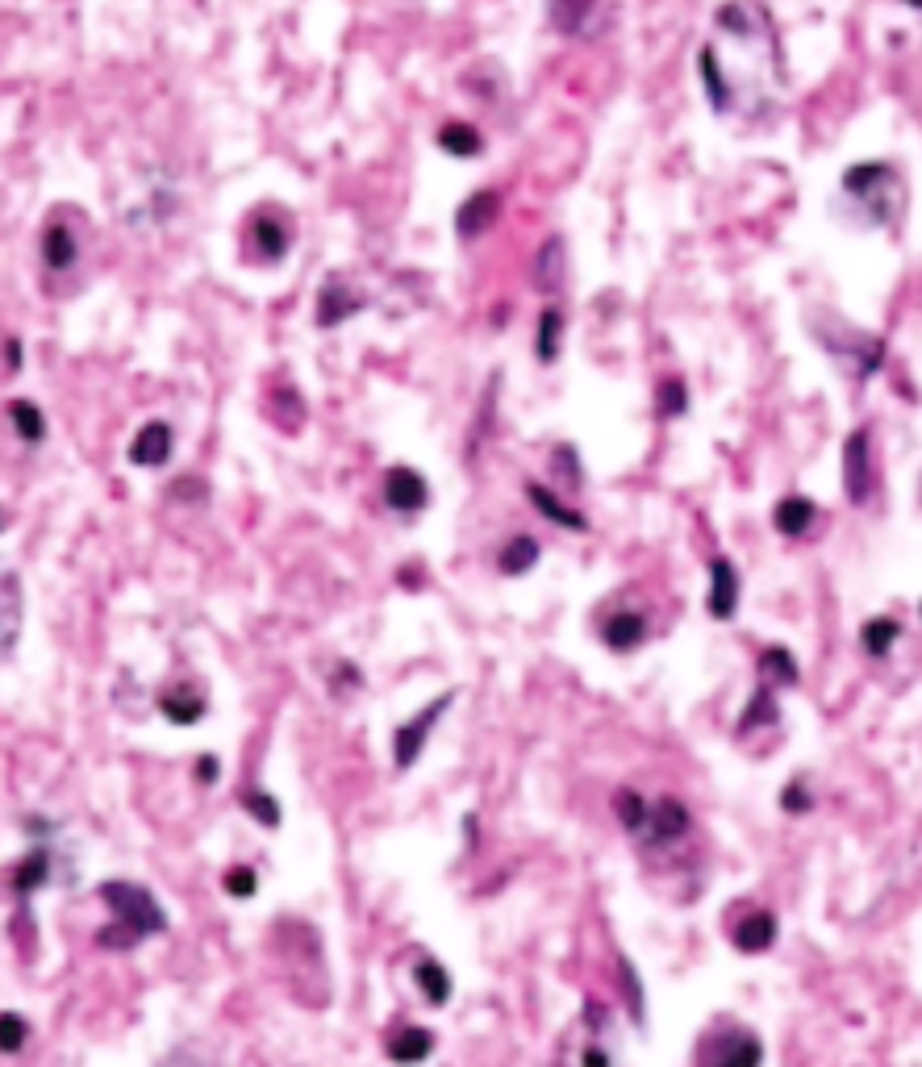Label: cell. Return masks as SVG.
<instances>
[{"instance_id": "obj_16", "label": "cell", "mask_w": 922, "mask_h": 1067, "mask_svg": "<svg viewBox=\"0 0 922 1067\" xmlns=\"http://www.w3.org/2000/svg\"><path fill=\"white\" fill-rule=\"evenodd\" d=\"M363 309V296L346 284L343 276H326L317 288V326H343L346 317H355Z\"/></svg>"}, {"instance_id": "obj_42", "label": "cell", "mask_w": 922, "mask_h": 1067, "mask_svg": "<svg viewBox=\"0 0 922 1067\" xmlns=\"http://www.w3.org/2000/svg\"><path fill=\"white\" fill-rule=\"evenodd\" d=\"M0 530H4V510H0Z\"/></svg>"}, {"instance_id": "obj_20", "label": "cell", "mask_w": 922, "mask_h": 1067, "mask_svg": "<svg viewBox=\"0 0 922 1067\" xmlns=\"http://www.w3.org/2000/svg\"><path fill=\"white\" fill-rule=\"evenodd\" d=\"M413 985H418V992H422V1001L434 1005V1009H443V1005L451 1001V992H455L451 971H447L434 955H418V964H413Z\"/></svg>"}, {"instance_id": "obj_31", "label": "cell", "mask_w": 922, "mask_h": 1067, "mask_svg": "<svg viewBox=\"0 0 922 1067\" xmlns=\"http://www.w3.org/2000/svg\"><path fill=\"white\" fill-rule=\"evenodd\" d=\"M898 639H902V625L893 622V618H873V622H864V630H860V646L873 659L890 655Z\"/></svg>"}, {"instance_id": "obj_29", "label": "cell", "mask_w": 922, "mask_h": 1067, "mask_svg": "<svg viewBox=\"0 0 922 1067\" xmlns=\"http://www.w3.org/2000/svg\"><path fill=\"white\" fill-rule=\"evenodd\" d=\"M563 350V313L551 305V309L539 313V329H534V355L539 363H556Z\"/></svg>"}, {"instance_id": "obj_39", "label": "cell", "mask_w": 922, "mask_h": 1067, "mask_svg": "<svg viewBox=\"0 0 922 1067\" xmlns=\"http://www.w3.org/2000/svg\"><path fill=\"white\" fill-rule=\"evenodd\" d=\"M551 467L556 472H568V488H580V463H577V451L572 446H556V460H551Z\"/></svg>"}, {"instance_id": "obj_14", "label": "cell", "mask_w": 922, "mask_h": 1067, "mask_svg": "<svg viewBox=\"0 0 922 1067\" xmlns=\"http://www.w3.org/2000/svg\"><path fill=\"white\" fill-rule=\"evenodd\" d=\"M739 567L730 563V559H714L709 563V596H706V609L714 622H730L735 613H739Z\"/></svg>"}, {"instance_id": "obj_34", "label": "cell", "mask_w": 922, "mask_h": 1067, "mask_svg": "<svg viewBox=\"0 0 922 1067\" xmlns=\"http://www.w3.org/2000/svg\"><path fill=\"white\" fill-rule=\"evenodd\" d=\"M659 417H685L689 409V393H685V379H659V393H656Z\"/></svg>"}, {"instance_id": "obj_40", "label": "cell", "mask_w": 922, "mask_h": 1067, "mask_svg": "<svg viewBox=\"0 0 922 1067\" xmlns=\"http://www.w3.org/2000/svg\"><path fill=\"white\" fill-rule=\"evenodd\" d=\"M197 772H200V780H205V784H214V780H217V759L214 755H200Z\"/></svg>"}, {"instance_id": "obj_9", "label": "cell", "mask_w": 922, "mask_h": 1067, "mask_svg": "<svg viewBox=\"0 0 922 1067\" xmlns=\"http://www.w3.org/2000/svg\"><path fill=\"white\" fill-rule=\"evenodd\" d=\"M21 622H26V592H21V575L0 559V663L13 655L17 639H21Z\"/></svg>"}, {"instance_id": "obj_22", "label": "cell", "mask_w": 922, "mask_h": 1067, "mask_svg": "<svg viewBox=\"0 0 922 1067\" xmlns=\"http://www.w3.org/2000/svg\"><path fill=\"white\" fill-rule=\"evenodd\" d=\"M527 501H530V505H534L539 513H543L547 522H556V526H568V530H577V534H585V530H589L585 513H577L572 505H563L560 496L551 493L547 484H534V480H530V484H527Z\"/></svg>"}, {"instance_id": "obj_2", "label": "cell", "mask_w": 922, "mask_h": 1067, "mask_svg": "<svg viewBox=\"0 0 922 1067\" xmlns=\"http://www.w3.org/2000/svg\"><path fill=\"white\" fill-rule=\"evenodd\" d=\"M100 901L109 909V921L97 930V947H105V951H134L147 938L167 930V913L143 885L105 880L100 885Z\"/></svg>"}, {"instance_id": "obj_25", "label": "cell", "mask_w": 922, "mask_h": 1067, "mask_svg": "<svg viewBox=\"0 0 922 1067\" xmlns=\"http://www.w3.org/2000/svg\"><path fill=\"white\" fill-rule=\"evenodd\" d=\"M534 563H539V539H530V534H513V539L497 551V572L510 575V580L527 575Z\"/></svg>"}, {"instance_id": "obj_27", "label": "cell", "mask_w": 922, "mask_h": 1067, "mask_svg": "<svg viewBox=\"0 0 922 1067\" xmlns=\"http://www.w3.org/2000/svg\"><path fill=\"white\" fill-rule=\"evenodd\" d=\"M759 684L768 689H793L797 684V659L785 651V646H768L759 655Z\"/></svg>"}, {"instance_id": "obj_37", "label": "cell", "mask_w": 922, "mask_h": 1067, "mask_svg": "<svg viewBox=\"0 0 922 1067\" xmlns=\"http://www.w3.org/2000/svg\"><path fill=\"white\" fill-rule=\"evenodd\" d=\"M222 885H226V892H230L234 901H251V897H255V888H259V880H255V868H243V863H238V868L226 871V880H222Z\"/></svg>"}, {"instance_id": "obj_24", "label": "cell", "mask_w": 922, "mask_h": 1067, "mask_svg": "<svg viewBox=\"0 0 922 1067\" xmlns=\"http://www.w3.org/2000/svg\"><path fill=\"white\" fill-rule=\"evenodd\" d=\"M594 13H597V0H551V4H547L551 30L563 33V38L585 33V26L594 21Z\"/></svg>"}, {"instance_id": "obj_6", "label": "cell", "mask_w": 922, "mask_h": 1067, "mask_svg": "<svg viewBox=\"0 0 922 1067\" xmlns=\"http://www.w3.org/2000/svg\"><path fill=\"white\" fill-rule=\"evenodd\" d=\"M893 184H898V176H893L890 164H856L843 171V192L860 200L876 221H890L893 217V205L885 200V192H893Z\"/></svg>"}, {"instance_id": "obj_41", "label": "cell", "mask_w": 922, "mask_h": 1067, "mask_svg": "<svg viewBox=\"0 0 922 1067\" xmlns=\"http://www.w3.org/2000/svg\"><path fill=\"white\" fill-rule=\"evenodd\" d=\"M9 367H21V343L9 338Z\"/></svg>"}, {"instance_id": "obj_33", "label": "cell", "mask_w": 922, "mask_h": 1067, "mask_svg": "<svg viewBox=\"0 0 922 1067\" xmlns=\"http://www.w3.org/2000/svg\"><path fill=\"white\" fill-rule=\"evenodd\" d=\"M26 1043H30V1021L13 1014V1009H4L0 1014V1055L26 1051Z\"/></svg>"}, {"instance_id": "obj_28", "label": "cell", "mask_w": 922, "mask_h": 1067, "mask_svg": "<svg viewBox=\"0 0 922 1067\" xmlns=\"http://www.w3.org/2000/svg\"><path fill=\"white\" fill-rule=\"evenodd\" d=\"M439 147H443L447 155H455V159H477L480 150H484V138H480V130L472 121H447L443 130H439Z\"/></svg>"}, {"instance_id": "obj_10", "label": "cell", "mask_w": 922, "mask_h": 1067, "mask_svg": "<svg viewBox=\"0 0 922 1067\" xmlns=\"http://www.w3.org/2000/svg\"><path fill=\"white\" fill-rule=\"evenodd\" d=\"M843 488L852 505H864L873 496V438L869 429H856L843 446Z\"/></svg>"}, {"instance_id": "obj_21", "label": "cell", "mask_w": 922, "mask_h": 1067, "mask_svg": "<svg viewBox=\"0 0 922 1067\" xmlns=\"http://www.w3.org/2000/svg\"><path fill=\"white\" fill-rule=\"evenodd\" d=\"M814 517H818V505L810 501V496H781L773 510V526L785 534V539H802V534H810V526H814Z\"/></svg>"}, {"instance_id": "obj_11", "label": "cell", "mask_w": 922, "mask_h": 1067, "mask_svg": "<svg viewBox=\"0 0 922 1067\" xmlns=\"http://www.w3.org/2000/svg\"><path fill=\"white\" fill-rule=\"evenodd\" d=\"M384 505L396 517H418L430 505V484L413 467H389L384 472Z\"/></svg>"}, {"instance_id": "obj_4", "label": "cell", "mask_w": 922, "mask_h": 1067, "mask_svg": "<svg viewBox=\"0 0 922 1067\" xmlns=\"http://www.w3.org/2000/svg\"><path fill=\"white\" fill-rule=\"evenodd\" d=\"M563 1067H614V1018L606 1005L589 1001L563 1035Z\"/></svg>"}, {"instance_id": "obj_19", "label": "cell", "mask_w": 922, "mask_h": 1067, "mask_svg": "<svg viewBox=\"0 0 922 1067\" xmlns=\"http://www.w3.org/2000/svg\"><path fill=\"white\" fill-rule=\"evenodd\" d=\"M159 713L176 725H197L200 718L209 713V701H205V692L193 689V684H171V689L159 692Z\"/></svg>"}, {"instance_id": "obj_43", "label": "cell", "mask_w": 922, "mask_h": 1067, "mask_svg": "<svg viewBox=\"0 0 922 1067\" xmlns=\"http://www.w3.org/2000/svg\"><path fill=\"white\" fill-rule=\"evenodd\" d=\"M906 4H919V9H922V0H906Z\"/></svg>"}, {"instance_id": "obj_32", "label": "cell", "mask_w": 922, "mask_h": 1067, "mask_svg": "<svg viewBox=\"0 0 922 1067\" xmlns=\"http://www.w3.org/2000/svg\"><path fill=\"white\" fill-rule=\"evenodd\" d=\"M773 722H776V689L759 684L756 696H752V705H747V713H743L739 734H752L756 725H773Z\"/></svg>"}, {"instance_id": "obj_26", "label": "cell", "mask_w": 922, "mask_h": 1067, "mask_svg": "<svg viewBox=\"0 0 922 1067\" xmlns=\"http://www.w3.org/2000/svg\"><path fill=\"white\" fill-rule=\"evenodd\" d=\"M9 422H13L17 438H21L26 446L47 443V417H42V409H38L33 401H26V396L9 401Z\"/></svg>"}, {"instance_id": "obj_35", "label": "cell", "mask_w": 922, "mask_h": 1067, "mask_svg": "<svg viewBox=\"0 0 922 1067\" xmlns=\"http://www.w3.org/2000/svg\"><path fill=\"white\" fill-rule=\"evenodd\" d=\"M243 809H247V813L259 821V826H267V830H276V826H281V804L272 801V792L247 789V792H243Z\"/></svg>"}, {"instance_id": "obj_5", "label": "cell", "mask_w": 922, "mask_h": 1067, "mask_svg": "<svg viewBox=\"0 0 922 1067\" xmlns=\"http://www.w3.org/2000/svg\"><path fill=\"white\" fill-rule=\"evenodd\" d=\"M451 701H455V692H443V696H434L430 705L418 709L410 722L396 725L393 730V768L396 772H410L413 763L422 759L430 734H434V725L443 722V713L451 709Z\"/></svg>"}, {"instance_id": "obj_23", "label": "cell", "mask_w": 922, "mask_h": 1067, "mask_svg": "<svg viewBox=\"0 0 922 1067\" xmlns=\"http://www.w3.org/2000/svg\"><path fill=\"white\" fill-rule=\"evenodd\" d=\"M530 276H534V288H539V293H560L563 288V238L560 234H551L543 247H539Z\"/></svg>"}, {"instance_id": "obj_8", "label": "cell", "mask_w": 922, "mask_h": 1067, "mask_svg": "<svg viewBox=\"0 0 922 1067\" xmlns=\"http://www.w3.org/2000/svg\"><path fill=\"white\" fill-rule=\"evenodd\" d=\"M80 250H84V243H80V234H76V221L63 217V209H55L50 221L42 226V243H38L42 267L55 271V276H63V271H71V267L80 264Z\"/></svg>"}, {"instance_id": "obj_30", "label": "cell", "mask_w": 922, "mask_h": 1067, "mask_svg": "<svg viewBox=\"0 0 922 1067\" xmlns=\"http://www.w3.org/2000/svg\"><path fill=\"white\" fill-rule=\"evenodd\" d=\"M702 80H706V97H709V105L718 109V113H726L730 105H735V92H730V83H726V76H723V67H718V55H714V47H706L702 50Z\"/></svg>"}, {"instance_id": "obj_7", "label": "cell", "mask_w": 922, "mask_h": 1067, "mask_svg": "<svg viewBox=\"0 0 922 1067\" xmlns=\"http://www.w3.org/2000/svg\"><path fill=\"white\" fill-rule=\"evenodd\" d=\"M247 247L255 250V264H264V267L284 264V255H288V247H293V226H288V217L276 214V209H255V214H251Z\"/></svg>"}, {"instance_id": "obj_12", "label": "cell", "mask_w": 922, "mask_h": 1067, "mask_svg": "<svg viewBox=\"0 0 922 1067\" xmlns=\"http://www.w3.org/2000/svg\"><path fill=\"white\" fill-rule=\"evenodd\" d=\"M597 634H601V642L610 646L614 655H630V651H639L643 642H647L651 625H647V613H643V609H614V613L601 618Z\"/></svg>"}, {"instance_id": "obj_3", "label": "cell", "mask_w": 922, "mask_h": 1067, "mask_svg": "<svg viewBox=\"0 0 922 1067\" xmlns=\"http://www.w3.org/2000/svg\"><path fill=\"white\" fill-rule=\"evenodd\" d=\"M693 1067H764V1043L743 1021L714 1018L693 1043Z\"/></svg>"}, {"instance_id": "obj_38", "label": "cell", "mask_w": 922, "mask_h": 1067, "mask_svg": "<svg viewBox=\"0 0 922 1067\" xmlns=\"http://www.w3.org/2000/svg\"><path fill=\"white\" fill-rule=\"evenodd\" d=\"M810 804H814V797H810L806 780L785 784V792H781V809H785V813H810Z\"/></svg>"}, {"instance_id": "obj_1", "label": "cell", "mask_w": 922, "mask_h": 1067, "mask_svg": "<svg viewBox=\"0 0 922 1067\" xmlns=\"http://www.w3.org/2000/svg\"><path fill=\"white\" fill-rule=\"evenodd\" d=\"M614 813L626 834L639 842L643 854H676L693 838V813L680 797L647 801L635 789L614 792Z\"/></svg>"}, {"instance_id": "obj_15", "label": "cell", "mask_w": 922, "mask_h": 1067, "mask_svg": "<svg viewBox=\"0 0 922 1067\" xmlns=\"http://www.w3.org/2000/svg\"><path fill=\"white\" fill-rule=\"evenodd\" d=\"M497 214H501V197H497L493 188L472 192V197L455 209V238H460V243H477V238H484V234L497 226Z\"/></svg>"}, {"instance_id": "obj_36", "label": "cell", "mask_w": 922, "mask_h": 1067, "mask_svg": "<svg viewBox=\"0 0 922 1067\" xmlns=\"http://www.w3.org/2000/svg\"><path fill=\"white\" fill-rule=\"evenodd\" d=\"M159 1067H222V1064L214 1059L209 1047H200V1043H180V1047L167 1055Z\"/></svg>"}, {"instance_id": "obj_17", "label": "cell", "mask_w": 922, "mask_h": 1067, "mask_svg": "<svg viewBox=\"0 0 922 1067\" xmlns=\"http://www.w3.org/2000/svg\"><path fill=\"white\" fill-rule=\"evenodd\" d=\"M384 1055H389V1064L396 1067L426 1064L430 1055H434V1035H430L426 1026H393V1030L384 1035Z\"/></svg>"}, {"instance_id": "obj_13", "label": "cell", "mask_w": 922, "mask_h": 1067, "mask_svg": "<svg viewBox=\"0 0 922 1067\" xmlns=\"http://www.w3.org/2000/svg\"><path fill=\"white\" fill-rule=\"evenodd\" d=\"M776 913L773 909H743L739 918L730 921V942H735V951H743V955H764V951H773V942H776Z\"/></svg>"}, {"instance_id": "obj_18", "label": "cell", "mask_w": 922, "mask_h": 1067, "mask_svg": "<svg viewBox=\"0 0 922 1067\" xmlns=\"http://www.w3.org/2000/svg\"><path fill=\"white\" fill-rule=\"evenodd\" d=\"M171 446H176V434H171V426L155 417V422H147V426H143L130 438L126 460H130L134 467H164V463L171 460Z\"/></svg>"}]
</instances>
